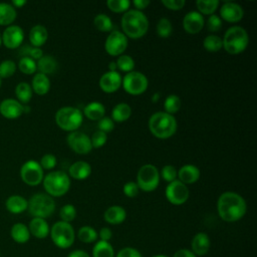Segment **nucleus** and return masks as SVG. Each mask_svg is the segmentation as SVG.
Segmentation results:
<instances>
[{"label": "nucleus", "mask_w": 257, "mask_h": 257, "mask_svg": "<svg viewBox=\"0 0 257 257\" xmlns=\"http://www.w3.org/2000/svg\"><path fill=\"white\" fill-rule=\"evenodd\" d=\"M181 104H182L181 98L177 94H170L166 97L164 101L165 112L173 115L174 113L179 111V109L181 108Z\"/></svg>", "instance_id": "38"}, {"label": "nucleus", "mask_w": 257, "mask_h": 257, "mask_svg": "<svg viewBox=\"0 0 257 257\" xmlns=\"http://www.w3.org/2000/svg\"><path fill=\"white\" fill-rule=\"evenodd\" d=\"M30 235L34 236L37 239H44L48 236L50 228L45 219L42 218H33L28 225Z\"/></svg>", "instance_id": "23"}, {"label": "nucleus", "mask_w": 257, "mask_h": 257, "mask_svg": "<svg viewBox=\"0 0 257 257\" xmlns=\"http://www.w3.org/2000/svg\"><path fill=\"white\" fill-rule=\"evenodd\" d=\"M0 86H1V78H0Z\"/></svg>", "instance_id": "64"}, {"label": "nucleus", "mask_w": 257, "mask_h": 257, "mask_svg": "<svg viewBox=\"0 0 257 257\" xmlns=\"http://www.w3.org/2000/svg\"><path fill=\"white\" fill-rule=\"evenodd\" d=\"M107 141V136L105 133L100 132V131H96L92 134L91 138H90V142H91V146L92 149H99L101 147H103L105 145Z\"/></svg>", "instance_id": "47"}, {"label": "nucleus", "mask_w": 257, "mask_h": 257, "mask_svg": "<svg viewBox=\"0 0 257 257\" xmlns=\"http://www.w3.org/2000/svg\"><path fill=\"white\" fill-rule=\"evenodd\" d=\"M121 29L126 37L139 39L148 32L149 20L142 11L131 9L121 17Z\"/></svg>", "instance_id": "2"}, {"label": "nucleus", "mask_w": 257, "mask_h": 257, "mask_svg": "<svg viewBox=\"0 0 257 257\" xmlns=\"http://www.w3.org/2000/svg\"><path fill=\"white\" fill-rule=\"evenodd\" d=\"M133 4L136 7V10L142 11V10L146 9L151 4V2L149 0H134Z\"/></svg>", "instance_id": "56"}, {"label": "nucleus", "mask_w": 257, "mask_h": 257, "mask_svg": "<svg viewBox=\"0 0 257 257\" xmlns=\"http://www.w3.org/2000/svg\"><path fill=\"white\" fill-rule=\"evenodd\" d=\"M165 195L167 200L173 205H183L189 199V189L187 185L183 184L179 180L169 183L166 187Z\"/></svg>", "instance_id": "12"}, {"label": "nucleus", "mask_w": 257, "mask_h": 257, "mask_svg": "<svg viewBox=\"0 0 257 257\" xmlns=\"http://www.w3.org/2000/svg\"><path fill=\"white\" fill-rule=\"evenodd\" d=\"M26 4V1L25 0H13L12 1V6L14 8H21L22 6H24Z\"/></svg>", "instance_id": "59"}, {"label": "nucleus", "mask_w": 257, "mask_h": 257, "mask_svg": "<svg viewBox=\"0 0 257 257\" xmlns=\"http://www.w3.org/2000/svg\"><path fill=\"white\" fill-rule=\"evenodd\" d=\"M1 45H2V36L0 34V47H1Z\"/></svg>", "instance_id": "63"}, {"label": "nucleus", "mask_w": 257, "mask_h": 257, "mask_svg": "<svg viewBox=\"0 0 257 257\" xmlns=\"http://www.w3.org/2000/svg\"><path fill=\"white\" fill-rule=\"evenodd\" d=\"M203 46L209 52H217L223 48L222 38L215 34H210L204 38Z\"/></svg>", "instance_id": "37"}, {"label": "nucleus", "mask_w": 257, "mask_h": 257, "mask_svg": "<svg viewBox=\"0 0 257 257\" xmlns=\"http://www.w3.org/2000/svg\"><path fill=\"white\" fill-rule=\"evenodd\" d=\"M27 209L33 218L45 219L54 213L55 202L51 196L45 193H37L29 199Z\"/></svg>", "instance_id": "7"}, {"label": "nucleus", "mask_w": 257, "mask_h": 257, "mask_svg": "<svg viewBox=\"0 0 257 257\" xmlns=\"http://www.w3.org/2000/svg\"><path fill=\"white\" fill-rule=\"evenodd\" d=\"M159 95H160L159 93H155V94H154V97L152 98V100H153L154 102H156V101L159 99Z\"/></svg>", "instance_id": "61"}, {"label": "nucleus", "mask_w": 257, "mask_h": 257, "mask_svg": "<svg viewBox=\"0 0 257 257\" xmlns=\"http://www.w3.org/2000/svg\"><path fill=\"white\" fill-rule=\"evenodd\" d=\"M93 24L94 27L101 32H110L113 27L111 19L103 13H99L93 18Z\"/></svg>", "instance_id": "36"}, {"label": "nucleus", "mask_w": 257, "mask_h": 257, "mask_svg": "<svg viewBox=\"0 0 257 257\" xmlns=\"http://www.w3.org/2000/svg\"><path fill=\"white\" fill-rule=\"evenodd\" d=\"M115 64L117 69L126 73L133 71L135 68V60L133 59L132 56L126 54L119 55L115 61Z\"/></svg>", "instance_id": "40"}, {"label": "nucleus", "mask_w": 257, "mask_h": 257, "mask_svg": "<svg viewBox=\"0 0 257 257\" xmlns=\"http://www.w3.org/2000/svg\"><path fill=\"white\" fill-rule=\"evenodd\" d=\"M156 30H157L158 36H160L162 38L169 37L173 32V26H172L171 21L165 17L161 18L157 23Z\"/></svg>", "instance_id": "41"}, {"label": "nucleus", "mask_w": 257, "mask_h": 257, "mask_svg": "<svg viewBox=\"0 0 257 257\" xmlns=\"http://www.w3.org/2000/svg\"><path fill=\"white\" fill-rule=\"evenodd\" d=\"M161 176L162 178L168 182V183H171V182H174L177 180V176H178V173H177V170L174 166L172 165H166L162 168V171H161Z\"/></svg>", "instance_id": "48"}, {"label": "nucleus", "mask_w": 257, "mask_h": 257, "mask_svg": "<svg viewBox=\"0 0 257 257\" xmlns=\"http://www.w3.org/2000/svg\"><path fill=\"white\" fill-rule=\"evenodd\" d=\"M15 8L8 3H0V25L9 26L16 19Z\"/></svg>", "instance_id": "32"}, {"label": "nucleus", "mask_w": 257, "mask_h": 257, "mask_svg": "<svg viewBox=\"0 0 257 257\" xmlns=\"http://www.w3.org/2000/svg\"><path fill=\"white\" fill-rule=\"evenodd\" d=\"M92 257H114L112 245L106 241H97L92 248Z\"/></svg>", "instance_id": "33"}, {"label": "nucleus", "mask_w": 257, "mask_h": 257, "mask_svg": "<svg viewBox=\"0 0 257 257\" xmlns=\"http://www.w3.org/2000/svg\"><path fill=\"white\" fill-rule=\"evenodd\" d=\"M19 54L21 57H30L33 60H38L43 56V51L38 47H33L31 45H24L20 48Z\"/></svg>", "instance_id": "43"}, {"label": "nucleus", "mask_w": 257, "mask_h": 257, "mask_svg": "<svg viewBox=\"0 0 257 257\" xmlns=\"http://www.w3.org/2000/svg\"><path fill=\"white\" fill-rule=\"evenodd\" d=\"M20 177L28 186H37L44 178L43 170L38 162L29 160L22 165L20 169Z\"/></svg>", "instance_id": "11"}, {"label": "nucleus", "mask_w": 257, "mask_h": 257, "mask_svg": "<svg viewBox=\"0 0 257 257\" xmlns=\"http://www.w3.org/2000/svg\"><path fill=\"white\" fill-rule=\"evenodd\" d=\"M97 127L98 131L107 134L114 128V121L108 116H103L97 121Z\"/></svg>", "instance_id": "51"}, {"label": "nucleus", "mask_w": 257, "mask_h": 257, "mask_svg": "<svg viewBox=\"0 0 257 257\" xmlns=\"http://www.w3.org/2000/svg\"><path fill=\"white\" fill-rule=\"evenodd\" d=\"M173 257H197L191 250L189 249H179L175 252Z\"/></svg>", "instance_id": "57"}, {"label": "nucleus", "mask_w": 257, "mask_h": 257, "mask_svg": "<svg viewBox=\"0 0 257 257\" xmlns=\"http://www.w3.org/2000/svg\"><path fill=\"white\" fill-rule=\"evenodd\" d=\"M126 218V212L121 206L113 205L108 207L104 214H103V219L105 222L111 225H118L121 224Z\"/></svg>", "instance_id": "24"}, {"label": "nucleus", "mask_w": 257, "mask_h": 257, "mask_svg": "<svg viewBox=\"0 0 257 257\" xmlns=\"http://www.w3.org/2000/svg\"><path fill=\"white\" fill-rule=\"evenodd\" d=\"M162 4L169 10L178 11V10L183 9L186 2H185V0H163Z\"/></svg>", "instance_id": "53"}, {"label": "nucleus", "mask_w": 257, "mask_h": 257, "mask_svg": "<svg viewBox=\"0 0 257 257\" xmlns=\"http://www.w3.org/2000/svg\"><path fill=\"white\" fill-rule=\"evenodd\" d=\"M204 25V17L198 11H190L183 18V28L189 34L199 33L203 29Z\"/></svg>", "instance_id": "18"}, {"label": "nucleus", "mask_w": 257, "mask_h": 257, "mask_svg": "<svg viewBox=\"0 0 257 257\" xmlns=\"http://www.w3.org/2000/svg\"><path fill=\"white\" fill-rule=\"evenodd\" d=\"M16 64L12 60H4L0 63V78H7L15 73Z\"/></svg>", "instance_id": "46"}, {"label": "nucleus", "mask_w": 257, "mask_h": 257, "mask_svg": "<svg viewBox=\"0 0 257 257\" xmlns=\"http://www.w3.org/2000/svg\"><path fill=\"white\" fill-rule=\"evenodd\" d=\"M152 257H168V256L163 255V254H158V255H154V256H152Z\"/></svg>", "instance_id": "62"}, {"label": "nucleus", "mask_w": 257, "mask_h": 257, "mask_svg": "<svg viewBox=\"0 0 257 257\" xmlns=\"http://www.w3.org/2000/svg\"><path fill=\"white\" fill-rule=\"evenodd\" d=\"M210 246H211V241L209 236L204 233V232H200L197 233L191 242V248H192V252L197 256H204L206 255L209 250H210Z\"/></svg>", "instance_id": "20"}, {"label": "nucleus", "mask_w": 257, "mask_h": 257, "mask_svg": "<svg viewBox=\"0 0 257 257\" xmlns=\"http://www.w3.org/2000/svg\"><path fill=\"white\" fill-rule=\"evenodd\" d=\"M160 183V172L158 168L152 164L142 166L137 174V184L139 189L144 192L155 191Z\"/></svg>", "instance_id": "9"}, {"label": "nucleus", "mask_w": 257, "mask_h": 257, "mask_svg": "<svg viewBox=\"0 0 257 257\" xmlns=\"http://www.w3.org/2000/svg\"><path fill=\"white\" fill-rule=\"evenodd\" d=\"M132 115V107L126 102H119L111 110V119L114 122H123Z\"/></svg>", "instance_id": "31"}, {"label": "nucleus", "mask_w": 257, "mask_h": 257, "mask_svg": "<svg viewBox=\"0 0 257 257\" xmlns=\"http://www.w3.org/2000/svg\"><path fill=\"white\" fill-rule=\"evenodd\" d=\"M90 174H91V167L88 163L84 161H77L73 163L68 170L69 178H72L78 181L87 179L90 176Z\"/></svg>", "instance_id": "22"}, {"label": "nucleus", "mask_w": 257, "mask_h": 257, "mask_svg": "<svg viewBox=\"0 0 257 257\" xmlns=\"http://www.w3.org/2000/svg\"><path fill=\"white\" fill-rule=\"evenodd\" d=\"M83 114L77 107L64 106L55 113L56 124L65 132H75L82 124Z\"/></svg>", "instance_id": "6"}, {"label": "nucleus", "mask_w": 257, "mask_h": 257, "mask_svg": "<svg viewBox=\"0 0 257 257\" xmlns=\"http://www.w3.org/2000/svg\"><path fill=\"white\" fill-rule=\"evenodd\" d=\"M121 85L124 91L128 94L140 95L147 90L149 86V80L144 73L133 70L127 72L122 77Z\"/></svg>", "instance_id": "10"}, {"label": "nucleus", "mask_w": 257, "mask_h": 257, "mask_svg": "<svg viewBox=\"0 0 257 257\" xmlns=\"http://www.w3.org/2000/svg\"><path fill=\"white\" fill-rule=\"evenodd\" d=\"M108 71H117L116 64H115L114 61L109 62V64H108Z\"/></svg>", "instance_id": "60"}, {"label": "nucleus", "mask_w": 257, "mask_h": 257, "mask_svg": "<svg viewBox=\"0 0 257 257\" xmlns=\"http://www.w3.org/2000/svg\"><path fill=\"white\" fill-rule=\"evenodd\" d=\"M178 123L174 115L165 111L153 113L149 119V130L154 137L160 140H167L175 135Z\"/></svg>", "instance_id": "3"}, {"label": "nucleus", "mask_w": 257, "mask_h": 257, "mask_svg": "<svg viewBox=\"0 0 257 257\" xmlns=\"http://www.w3.org/2000/svg\"><path fill=\"white\" fill-rule=\"evenodd\" d=\"M105 107L99 101H91L84 106L83 113L87 118L91 120H99L104 116Z\"/></svg>", "instance_id": "29"}, {"label": "nucleus", "mask_w": 257, "mask_h": 257, "mask_svg": "<svg viewBox=\"0 0 257 257\" xmlns=\"http://www.w3.org/2000/svg\"><path fill=\"white\" fill-rule=\"evenodd\" d=\"M217 211L220 218L225 222L239 221L246 214V201L236 192H224L217 201Z\"/></svg>", "instance_id": "1"}, {"label": "nucleus", "mask_w": 257, "mask_h": 257, "mask_svg": "<svg viewBox=\"0 0 257 257\" xmlns=\"http://www.w3.org/2000/svg\"><path fill=\"white\" fill-rule=\"evenodd\" d=\"M19 70L24 74H33L36 71V62L30 57H21L18 62Z\"/></svg>", "instance_id": "44"}, {"label": "nucleus", "mask_w": 257, "mask_h": 257, "mask_svg": "<svg viewBox=\"0 0 257 257\" xmlns=\"http://www.w3.org/2000/svg\"><path fill=\"white\" fill-rule=\"evenodd\" d=\"M47 38H48L47 29L41 24L34 25L29 31V40H30L31 46L33 47L39 48L47 41Z\"/></svg>", "instance_id": "25"}, {"label": "nucleus", "mask_w": 257, "mask_h": 257, "mask_svg": "<svg viewBox=\"0 0 257 257\" xmlns=\"http://www.w3.org/2000/svg\"><path fill=\"white\" fill-rule=\"evenodd\" d=\"M15 94L20 103H28L32 97V88L27 82H20L15 87Z\"/></svg>", "instance_id": "34"}, {"label": "nucleus", "mask_w": 257, "mask_h": 257, "mask_svg": "<svg viewBox=\"0 0 257 257\" xmlns=\"http://www.w3.org/2000/svg\"><path fill=\"white\" fill-rule=\"evenodd\" d=\"M0 113L9 119L17 118L23 113V104L13 98H6L0 102Z\"/></svg>", "instance_id": "19"}, {"label": "nucleus", "mask_w": 257, "mask_h": 257, "mask_svg": "<svg viewBox=\"0 0 257 257\" xmlns=\"http://www.w3.org/2000/svg\"><path fill=\"white\" fill-rule=\"evenodd\" d=\"M115 257H143V256L138 249L133 247H124L116 253Z\"/></svg>", "instance_id": "54"}, {"label": "nucleus", "mask_w": 257, "mask_h": 257, "mask_svg": "<svg viewBox=\"0 0 257 257\" xmlns=\"http://www.w3.org/2000/svg\"><path fill=\"white\" fill-rule=\"evenodd\" d=\"M127 37L120 31H111L104 43L105 51L111 56L121 55L127 47Z\"/></svg>", "instance_id": "13"}, {"label": "nucleus", "mask_w": 257, "mask_h": 257, "mask_svg": "<svg viewBox=\"0 0 257 257\" xmlns=\"http://www.w3.org/2000/svg\"><path fill=\"white\" fill-rule=\"evenodd\" d=\"M177 173H178L177 177L179 178V181L185 185L196 183L200 179V175H201L198 167L190 164L182 166Z\"/></svg>", "instance_id": "21"}, {"label": "nucleus", "mask_w": 257, "mask_h": 257, "mask_svg": "<svg viewBox=\"0 0 257 257\" xmlns=\"http://www.w3.org/2000/svg\"><path fill=\"white\" fill-rule=\"evenodd\" d=\"M97 237V232L91 226H82L77 232V238L83 243L95 242Z\"/></svg>", "instance_id": "39"}, {"label": "nucleus", "mask_w": 257, "mask_h": 257, "mask_svg": "<svg viewBox=\"0 0 257 257\" xmlns=\"http://www.w3.org/2000/svg\"><path fill=\"white\" fill-rule=\"evenodd\" d=\"M32 90L38 95L46 94L50 89V80L47 75L40 72L34 74L32 79Z\"/></svg>", "instance_id": "28"}, {"label": "nucleus", "mask_w": 257, "mask_h": 257, "mask_svg": "<svg viewBox=\"0 0 257 257\" xmlns=\"http://www.w3.org/2000/svg\"><path fill=\"white\" fill-rule=\"evenodd\" d=\"M2 36V43L9 49L18 48L24 39L23 29L18 25H9L4 30Z\"/></svg>", "instance_id": "15"}, {"label": "nucleus", "mask_w": 257, "mask_h": 257, "mask_svg": "<svg viewBox=\"0 0 257 257\" xmlns=\"http://www.w3.org/2000/svg\"><path fill=\"white\" fill-rule=\"evenodd\" d=\"M122 191H123V194L128 197V198H135L139 195V186L136 182H133V181H130V182H126L124 185H123V188H122Z\"/></svg>", "instance_id": "52"}, {"label": "nucleus", "mask_w": 257, "mask_h": 257, "mask_svg": "<svg viewBox=\"0 0 257 257\" xmlns=\"http://www.w3.org/2000/svg\"><path fill=\"white\" fill-rule=\"evenodd\" d=\"M207 28L209 31L211 32H217L221 29L222 27V19L220 18V16L213 14L210 15L208 20H207Z\"/></svg>", "instance_id": "50"}, {"label": "nucleus", "mask_w": 257, "mask_h": 257, "mask_svg": "<svg viewBox=\"0 0 257 257\" xmlns=\"http://www.w3.org/2000/svg\"><path fill=\"white\" fill-rule=\"evenodd\" d=\"M67 144L69 148L78 155H86L92 150L90 138L78 131L71 132L67 136Z\"/></svg>", "instance_id": "14"}, {"label": "nucleus", "mask_w": 257, "mask_h": 257, "mask_svg": "<svg viewBox=\"0 0 257 257\" xmlns=\"http://www.w3.org/2000/svg\"><path fill=\"white\" fill-rule=\"evenodd\" d=\"M57 67H58V63L56 59L49 54L43 55L40 59L37 60V63H36V68L39 70L40 73L45 75L54 73L57 70Z\"/></svg>", "instance_id": "27"}, {"label": "nucleus", "mask_w": 257, "mask_h": 257, "mask_svg": "<svg viewBox=\"0 0 257 257\" xmlns=\"http://www.w3.org/2000/svg\"><path fill=\"white\" fill-rule=\"evenodd\" d=\"M198 12L204 15H213L219 6L218 0H198L196 2Z\"/></svg>", "instance_id": "35"}, {"label": "nucleus", "mask_w": 257, "mask_h": 257, "mask_svg": "<svg viewBox=\"0 0 257 257\" xmlns=\"http://www.w3.org/2000/svg\"><path fill=\"white\" fill-rule=\"evenodd\" d=\"M67 257H89L88 253L84 250H80V249H77V250H73L71 251Z\"/></svg>", "instance_id": "58"}, {"label": "nucleus", "mask_w": 257, "mask_h": 257, "mask_svg": "<svg viewBox=\"0 0 257 257\" xmlns=\"http://www.w3.org/2000/svg\"><path fill=\"white\" fill-rule=\"evenodd\" d=\"M11 238L19 244H24L30 239V232L28 227L23 223H16L11 227L10 230Z\"/></svg>", "instance_id": "30"}, {"label": "nucleus", "mask_w": 257, "mask_h": 257, "mask_svg": "<svg viewBox=\"0 0 257 257\" xmlns=\"http://www.w3.org/2000/svg\"><path fill=\"white\" fill-rule=\"evenodd\" d=\"M56 163H57V160L54 155L46 154L41 158L39 165L41 166L42 170H52L56 166Z\"/></svg>", "instance_id": "49"}, {"label": "nucleus", "mask_w": 257, "mask_h": 257, "mask_svg": "<svg viewBox=\"0 0 257 257\" xmlns=\"http://www.w3.org/2000/svg\"><path fill=\"white\" fill-rule=\"evenodd\" d=\"M99 239L101 241H106V242H109V240L111 239L112 237V232L111 230L108 228V227H102L99 232L97 233Z\"/></svg>", "instance_id": "55"}, {"label": "nucleus", "mask_w": 257, "mask_h": 257, "mask_svg": "<svg viewBox=\"0 0 257 257\" xmlns=\"http://www.w3.org/2000/svg\"><path fill=\"white\" fill-rule=\"evenodd\" d=\"M59 217H60L61 221L66 222V223H70L76 217L75 207L71 204H66V205L62 206L60 211H59Z\"/></svg>", "instance_id": "45"}, {"label": "nucleus", "mask_w": 257, "mask_h": 257, "mask_svg": "<svg viewBox=\"0 0 257 257\" xmlns=\"http://www.w3.org/2000/svg\"><path fill=\"white\" fill-rule=\"evenodd\" d=\"M54 245L60 249L69 248L75 239V233L72 225L63 221H58L52 225L49 231Z\"/></svg>", "instance_id": "8"}, {"label": "nucleus", "mask_w": 257, "mask_h": 257, "mask_svg": "<svg viewBox=\"0 0 257 257\" xmlns=\"http://www.w3.org/2000/svg\"><path fill=\"white\" fill-rule=\"evenodd\" d=\"M220 16L221 19L227 22L236 23L243 18L244 10L238 3L227 1L220 8Z\"/></svg>", "instance_id": "16"}, {"label": "nucleus", "mask_w": 257, "mask_h": 257, "mask_svg": "<svg viewBox=\"0 0 257 257\" xmlns=\"http://www.w3.org/2000/svg\"><path fill=\"white\" fill-rule=\"evenodd\" d=\"M43 187L47 195L53 197H61L65 195L70 188V178L62 171H52L44 176Z\"/></svg>", "instance_id": "5"}, {"label": "nucleus", "mask_w": 257, "mask_h": 257, "mask_svg": "<svg viewBox=\"0 0 257 257\" xmlns=\"http://www.w3.org/2000/svg\"><path fill=\"white\" fill-rule=\"evenodd\" d=\"M106 5L108 9L114 13H125L130 10L131 2L128 0H108Z\"/></svg>", "instance_id": "42"}, {"label": "nucleus", "mask_w": 257, "mask_h": 257, "mask_svg": "<svg viewBox=\"0 0 257 257\" xmlns=\"http://www.w3.org/2000/svg\"><path fill=\"white\" fill-rule=\"evenodd\" d=\"M6 209L12 214H20L27 210L28 201L19 195L10 196L5 202Z\"/></svg>", "instance_id": "26"}, {"label": "nucleus", "mask_w": 257, "mask_h": 257, "mask_svg": "<svg viewBox=\"0 0 257 257\" xmlns=\"http://www.w3.org/2000/svg\"><path fill=\"white\" fill-rule=\"evenodd\" d=\"M122 77L117 71H106L99 78V87L106 93H112L121 86Z\"/></svg>", "instance_id": "17"}, {"label": "nucleus", "mask_w": 257, "mask_h": 257, "mask_svg": "<svg viewBox=\"0 0 257 257\" xmlns=\"http://www.w3.org/2000/svg\"><path fill=\"white\" fill-rule=\"evenodd\" d=\"M223 48L230 54H239L243 52L249 44V35L241 26H232L222 38Z\"/></svg>", "instance_id": "4"}]
</instances>
